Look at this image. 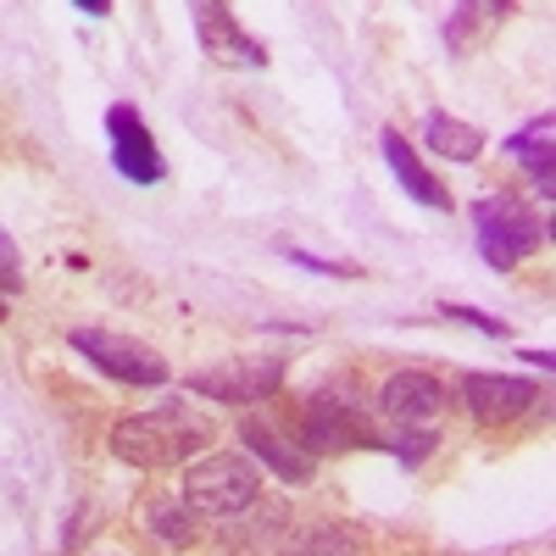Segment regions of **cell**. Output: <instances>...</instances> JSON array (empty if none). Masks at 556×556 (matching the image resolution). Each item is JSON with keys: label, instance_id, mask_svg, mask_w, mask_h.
Returning <instances> with one entry per match:
<instances>
[{"label": "cell", "instance_id": "cell-1", "mask_svg": "<svg viewBox=\"0 0 556 556\" xmlns=\"http://www.w3.org/2000/svg\"><path fill=\"white\" fill-rule=\"evenodd\" d=\"M106 445H112L117 462H128V468H173V462H184L190 451L206 445V424L173 401V406H156V412L117 417Z\"/></svg>", "mask_w": 556, "mask_h": 556}, {"label": "cell", "instance_id": "cell-2", "mask_svg": "<svg viewBox=\"0 0 556 556\" xmlns=\"http://www.w3.org/2000/svg\"><path fill=\"white\" fill-rule=\"evenodd\" d=\"M256 495H262V473L240 451H212V456L195 462V468H184V506L201 513V518L235 523L256 506Z\"/></svg>", "mask_w": 556, "mask_h": 556}, {"label": "cell", "instance_id": "cell-3", "mask_svg": "<svg viewBox=\"0 0 556 556\" xmlns=\"http://www.w3.org/2000/svg\"><path fill=\"white\" fill-rule=\"evenodd\" d=\"M301 451H312V456L384 451V440L367 429V417H362V390H351L345 379L323 384L306 401V417H301Z\"/></svg>", "mask_w": 556, "mask_h": 556}, {"label": "cell", "instance_id": "cell-4", "mask_svg": "<svg viewBox=\"0 0 556 556\" xmlns=\"http://www.w3.org/2000/svg\"><path fill=\"white\" fill-rule=\"evenodd\" d=\"M473 228H479V256L495 273H513L545 240V223L518 195H506V190H490L484 201H473Z\"/></svg>", "mask_w": 556, "mask_h": 556}, {"label": "cell", "instance_id": "cell-5", "mask_svg": "<svg viewBox=\"0 0 556 556\" xmlns=\"http://www.w3.org/2000/svg\"><path fill=\"white\" fill-rule=\"evenodd\" d=\"M67 345L96 367L101 379L112 384H139V390H156L173 379V367L151 351V345H139L134 334H112V329H73Z\"/></svg>", "mask_w": 556, "mask_h": 556}, {"label": "cell", "instance_id": "cell-6", "mask_svg": "<svg viewBox=\"0 0 556 556\" xmlns=\"http://www.w3.org/2000/svg\"><path fill=\"white\" fill-rule=\"evenodd\" d=\"M195 34H201V51L217 67H235V73H262L267 67V45L256 34H245V23L235 17V7L201 0V7H195Z\"/></svg>", "mask_w": 556, "mask_h": 556}, {"label": "cell", "instance_id": "cell-7", "mask_svg": "<svg viewBox=\"0 0 556 556\" xmlns=\"http://www.w3.org/2000/svg\"><path fill=\"white\" fill-rule=\"evenodd\" d=\"M278 379H285V362H267V356H245V362H223V367H201V374H190L184 384H190L195 395H212V401H228V406H256L278 390Z\"/></svg>", "mask_w": 556, "mask_h": 556}, {"label": "cell", "instance_id": "cell-8", "mask_svg": "<svg viewBox=\"0 0 556 556\" xmlns=\"http://www.w3.org/2000/svg\"><path fill=\"white\" fill-rule=\"evenodd\" d=\"M379 412L395 429H429L445 412V384L429 367H401V374H390L384 390H379Z\"/></svg>", "mask_w": 556, "mask_h": 556}, {"label": "cell", "instance_id": "cell-9", "mask_svg": "<svg viewBox=\"0 0 556 556\" xmlns=\"http://www.w3.org/2000/svg\"><path fill=\"white\" fill-rule=\"evenodd\" d=\"M106 139H112V162H117V173L128 184H162L167 178V162H162L146 117H139L134 106H112L106 112Z\"/></svg>", "mask_w": 556, "mask_h": 556}, {"label": "cell", "instance_id": "cell-10", "mask_svg": "<svg viewBox=\"0 0 556 556\" xmlns=\"http://www.w3.org/2000/svg\"><path fill=\"white\" fill-rule=\"evenodd\" d=\"M534 379H513V374H468L462 379V401H468L473 424H518L534 406Z\"/></svg>", "mask_w": 556, "mask_h": 556}, {"label": "cell", "instance_id": "cell-11", "mask_svg": "<svg viewBox=\"0 0 556 556\" xmlns=\"http://www.w3.org/2000/svg\"><path fill=\"white\" fill-rule=\"evenodd\" d=\"M240 440H245V451H251L256 462H267V468L285 479V484H306V479H317V456L301 451V445H290L273 424H262V417H245V424H240Z\"/></svg>", "mask_w": 556, "mask_h": 556}, {"label": "cell", "instance_id": "cell-12", "mask_svg": "<svg viewBox=\"0 0 556 556\" xmlns=\"http://www.w3.org/2000/svg\"><path fill=\"white\" fill-rule=\"evenodd\" d=\"M379 146H384V162H390V173L401 178V190L417 201V206H451V195H445V184L424 167V156H417L412 146H406V139H401V128H384V139H379Z\"/></svg>", "mask_w": 556, "mask_h": 556}, {"label": "cell", "instance_id": "cell-13", "mask_svg": "<svg viewBox=\"0 0 556 556\" xmlns=\"http://www.w3.org/2000/svg\"><path fill=\"white\" fill-rule=\"evenodd\" d=\"M424 139H429V151L445 156V162H479L484 156V128L462 123V117H445V112L424 117Z\"/></svg>", "mask_w": 556, "mask_h": 556}, {"label": "cell", "instance_id": "cell-14", "mask_svg": "<svg viewBox=\"0 0 556 556\" xmlns=\"http://www.w3.org/2000/svg\"><path fill=\"white\" fill-rule=\"evenodd\" d=\"M551 128H556V117H551V112H540L523 134L506 139V151H513V156L534 173V184H540V195H545V201H551Z\"/></svg>", "mask_w": 556, "mask_h": 556}, {"label": "cell", "instance_id": "cell-15", "mask_svg": "<svg viewBox=\"0 0 556 556\" xmlns=\"http://www.w3.org/2000/svg\"><path fill=\"white\" fill-rule=\"evenodd\" d=\"M278 556H362V540H356V529H345V523H312V529H301Z\"/></svg>", "mask_w": 556, "mask_h": 556}, {"label": "cell", "instance_id": "cell-16", "mask_svg": "<svg viewBox=\"0 0 556 556\" xmlns=\"http://www.w3.org/2000/svg\"><path fill=\"white\" fill-rule=\"evenodd\" d=\"M146 529L162 540V545H190V518L178 513V501H151V513H146Z\"/></svg>", "mask_w": 556, "mask_h": 556}, {"label": "cell", "instance_id": "cell-17", "mask_svg": "<svg viewBox=\"0 0 556 556\" xmlns=\"http://www.w3.org/2000/svg\"><path fill=\"white\" fill-rule=\"evenodd\" d=\"M390 451H395V462H401V468H424V456L440 445V429L429 424V429H401L395 440H384Z\"/></svg>", "mask_w": 556, "mask_h": 556}, {"label": "cell", "instance_id": "cell-18", "mask_svg": "<svg viewBox=\"0 0 556 556\" xmlns=\"http://www.w3.org/2000/svg\"><path fill=\"white\" fill-rule=\"evenodd\" d=\"M495 17H506V7H456L451 12V23H445V45H468V34L473 28H484V23H495Z\"/></svg>", "mask_w": 556, "mask_h": 556}, {"label": "cell", "instance_id": "cell-19", "mask_svg": "<svg viewBox=\"0 0 556 556\" xmlns=\"http://www.w3.org/2000/svg\"><path fill=\"white\" fill-rule=\"evenodd\" d=\"M23 290V256H17V240L0 228V295H17Z\"/></svg>", "mask_w": 556, "mask_h": 556}, {"label": "cell", "instance_id": "cell-20", "mask_svg": "<svg viewBox=\"0 0 556 556\" xmlns=\"http://www.w3.org/2000/svg\"><path fill=\"white\" fill-rule=\"evenodd\" d=\"M440 312H445L451 323H468V329L490 334V340H495V334H506V323H501V317H490V312H473V306H440Z\"/></svg>", "mask_w": 556, "mask_h": 556}, {"label": "cell", "instance_id": "cell-21", "mask_svg": "<svg viewBox=\"0 0 556 556\" xmlns=\"http://www.w3.org/2000/svg\"><path fill=\"white\" fill-rule=\"evenodd\" d=\"M285 262H295V267H306V273H323V278H351L356 267H345V262H323V256H306V251H285Z\"/></svg>", "mask_w": 556, "mask_h": 556}, {"label": "cell", "instance_id": "cell-22", "mask_svg": "<svg viewBox=\"0 0 556 556\" xmlns=\"http://www.w3.org/2000/svg\"><path fill=\"white\" fill-rule=\"evenodd\" d=\"M78 17H112V0H73Z\"/></svg>", "mask_w": 556, "mask_h": 556}, {"label": "cell", "instance_id": "cell-23", "mask_svg": "<svg viewBox=\"0 0 556 556\" xmlns=\"http://www.w3.org/2000/svg\"><path fill=\"white\" fill-rule=\"evenodd\" d=\"M523 362H534L540 374H551V351H523Z\"/></svg>", "mask_w": 556, "mask_h": 556}, {"label": "cell", "instance_id": "cell-24", "mask_svg": "<svg viewBox=\"0 0 556 556\" xmlns=\"http://www.w3.org/2000/svg\"><path fill=\"white\" fill-rule=\"evenodd\" d=\"M0 323H7V295H0Z\"/></svg>", "mask_w": 556, "mask_h": 556}, {"label": "cell", "instance_id": "cell-25", "mask_svg": "<svg viewBox=\"0 0 556 556\" xmlns=\"http://www.w3.org/2000/svg\"><path fill=\"white\" fill-rule=\"evenodd\" d=\"M89 556H117V551H89Z\"/></svg>", "mask_w": 556, "mask_h": 556}]
</instances>
